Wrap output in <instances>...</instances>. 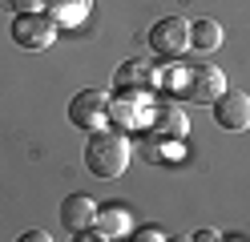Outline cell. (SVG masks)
<instances>
[{"instance_id":"obj_1","label":"cell","mask_w":250,"mask_h":242,"mask_svg":"<svg viewBox=\"0 0 250 242\" xmlns=\"http://www.w3.org/2000/svg\"><path fill=\"white\" fill-rule=\"evenodd\" d=\"M85 166L93 177H121L129 170V137L113 129H93L85 141Z\"/></svg>"},{"instance_id":"obj_12","label":"cell","mask_w":250,"mask_h":242,"mask_svg":"<svg viewBox=\"0 0 250 242\" xmlns=\"http://www.w3.org/2000/svg\"><path fill=\"white\" fill-rule=\"evenodd\" d=\"M117 85H121V89H149V85H153L149 65H146V61H129V65H121V69H117Z\"/></svg>"},{"instance_id":"obj_9","label":"cell","mask_w":250,"mask_h":242,"mask_svg":"<svg viewBox=\"0 0 250 242\" xmlns=\"http://www.w3.org/2000/svg\"><path fill=\"white\" fill-rule=\"evenodd\" d=\"M222 24L210 21V16H198V21L190 24V48H198V53H214L218 44H222Z\"/></svg>"},{"instance_id":"obj_11","label":"cell","mask_w":250,"mask_h":242,"mask_svg":"<svg viewBox=\"0 0 250 242\" xmlns=\"http://www.w3.org/2000/svg\"><path fill=\"white\" fill-rule=\"evenodd\" d=\"M44 8L61 24H81L89 16V8H93V0H44Z\"/></svg>"},{"instance_id":"obj_7","label":"cell","mask_w":250,"mask_h":242,"mask_svg":"<svg viewBox=\"0 0 250 242\" xmlns=\"http://www.w3.org/2000/svg\"><path fill=\"white\" fill-rule=\"evenodd\" d=\"M93 222H97V202H93L89 194H69V198L61 202V226H65L69 234L89 230Z\"/></svg>"},{"instance_id":"obj_2","label":"cell","mask_w":250,"mask_h":242,"mask_svg":"<svg viewBox=\"0 0 250 242\" xmlns=\"http://www.w3.org/2000/svg\"><path fill=\"white\" fill-rule=\"evenodd\" d=\"M12 41L21 48L41 53V48H49L57 41V21L49 12H17L12 16Z\"/></svg>"},{"instance_id":"obj_15","label":"cell","mask_w":250,"mask_h":242,"mask_svg":"<svg viewBox=\"0 0 250 242\" xmlns=\"http://www.w3.org/2000/svg\"><path fill=\"white\" fill-rule=\"evenodd\" d=\"M21 242H49V234H44V230H24Z\"/></svg>"},{"instance_id":"obj_16","label":"cell","mask_w":250,"mask_h":242,"mask_svg":"<svg viewBox=\"0 0 250 242\" xmlns=\"http://www.w3.org/2000/svg\"><path fill=\"white\" fill-rule=\"evenodd\" d=\"M194 238H198V242H210V238H218V230H210V226H206V230H198Z\"/></svg>"},{"instance_id":"obj_5","label":"cell","mask_w":250,"mask_h":242,"mask_svg":"<svg viewBox=\"0 0 250 242\" xmlns=\"http://www.w3.org/2000/svg\"><path fill=\"white\" fill-rule=\"evenodd\" d=\"M105 117H109V93H101V89H81L69 101V121L77 129H85V133L101 129Z\"/></svg>"},{"instance_id":"obj_13","label":"cell","mask_w":250,"mask_h":242,"mask_svg":"<svg viewBox=\"0 0 250 242\" xmlns=\"http://www.w3.org/2000/svg\"><path fill=\"white\" fill-rule=\"evenodd\" d=\"M8 8H17V12H41L44 0H8Z\"/></svg>"},{"instance_id":"obj_10","label":"cell","mask_w":250,"mask_h":242,"mask_svg":"<svg viewBox=\"0 0 250 242\" xmlns=\"http://www.w3.org/2000/svg\"><path fill=\"white\" fill-rule=\"evenodd\" d=\"M121 234H129L125 206H97V238H121Z\"/></svg>"},{"instance_id":"obj_6","label":"cell","mask_w":250,"mask_h":242,"mask_svg":"<svg viewBox=\"0 0 250 242\" xmlns=\"http://www.w3.org/2000/svg\"><path fill=\"white\" fill-rule=\"evenodd\" d=\"M214 121L222 129H230V133L250 129V97L242 89H222V97L214 101Z\"/></svg>"},{"instance_id":"obj_14","label":"cell","mask_w":250,"mask_h":242,"mask_svg":"<svg viewBox=\"0 0 250 242\" xmlns=\"http://www.w3.org/2000/svg\"><path fill=\"white\" fill-rule=\"evenodd\" d=\"M133 238H137V242H153V238H166V234H162V226H142Z\"/></svg>"},{"instance_id":"obj_4","label":"cell","mask_w":250,"mask_h":242,"mask_svg":"<svg viewBox=\"0 0 250 242\" xmlns=\"http://www.w3.org/2000/svg\"><path fill=\"white\" fill-rule=\"evenodd\" d=\"M226 89V73L214 69V65H198V69H186L182 77V93L190 97L194 105H214Z\"/></svg>"},{"instance_id":"obj_3","label":"cell","mask_w":250,"mask_h":242,"mask_svg":"<svg viewBox=\"0 0 250 242\" xmlns=\"http://www.w3.org/2000/svg\"><path fill=\"white\" fill-rule=\"evenodd\" d=\"M149 48L158 57H182L190 48V21L186 16H162L149 28Z\"/></svg>"},{"instance_id":"obj_8","label":"cell","mask_w":250,"mask_h":242,"mask_svg":"<svg viewBox=\"0 0 250 242\" xmlns=\"http://www.w3.org/2000/svg\"><path fill=\"white\" fill-rule=\"evenodd\" d=\"M186 129H190V117H186V109L178 101H158L153 105V133L158 137L178 141V137H186Z\"/></svg>"}]
</instances>
